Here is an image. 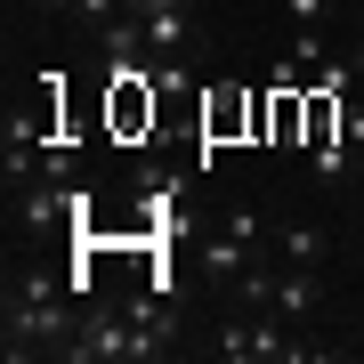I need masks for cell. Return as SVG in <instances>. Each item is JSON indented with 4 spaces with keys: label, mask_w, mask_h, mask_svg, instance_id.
Wrapping results in <instances>:
<instances>
[{
    "label": "cell",
    "mask_w": 364,
    "mask_h": 364,
    "mask_svg": "<svg viewBox=\"0 0 364 364\" xmlns=\"http://www.w3.org/2000/svg\"><path fill=\"white\" fill-rule=\"evenodd\" d=\"M0 332H9V356H65V340L81 332V299L65 291V275H49V267L33 259V267L9 275Z\"/></svg>",
    "instance_id": "cell-1"
},
{
    "label": "cell",
    "mask_w": 364,
    "mask_h": 364,
    "mask_svg": "<svg viewBox=\"0 0 364 364\" xmlns=\"http://www.w3.org/2000/svg\"><path fill=\"white\" fill-rule=\"evenodd\" d=\"M65 356L73 364H154V356H170V340L162 332H146L130 308H81V332L65 340Z\"/></svg>",
    "instance_id": "cell-2"
},
{
    "label": "cell",
    "mask_w": 364,
    "mask_h": 364,
    "mask_svg": "<svg viewBox=\"0 0 364 364\" xmlns=\"http://www.w3.org/2000/svg\"><path fill=\"white\" fill-rule=\"evenodd\" d=\"M210 356H219V364H299V356H316V348L275 308H251V316H227V324H219Z\"/></svg>",
    "instance_id": "cell-3"
},
{
    "label": "cell",
    "mask_w": 364,
    "mask_h": 364,
    "mask_svg": "<svg viewBox=\"0 0 364 364\" xmlns=\"http://www.w3.org/2000/svg\"><path fill=\"white\" fill-rule=\"evenodd\" d=\"M259 243H267V227H259V210H227V227L219 235H203V267L210 275H243V267H259Z\"/></svg>",
    "instance_id": "cell-4"
},
{
    "label": "cell",
    "mask_w": 364,
    "mask_h": 364,
    "mask_svg": "<svg viewBox=\"0 0 364 364\" xmlns=\"http://www.w3.org/2000/svg\"><path fill=\"white\" fill-rule=\"evenodd\" d=\"M267 308L284 316V324L308 332L316 316H324V267H284V259H275L267 267Z\"/></svg>",
    "instance_id": "cell-5"
},
{
    "label": "cell",
    "mask_w": 364,
    "mask_h": 364,
    "mask_svg": "<svg viewBox=\"0 0 364 364\" xmlns=\"http://www.w3.org/2000/svg\"><path fill=\"white\" fill-rule=\"evenodd\" d=\"M186 9H195V0L146 16V49H154V57H186V41H195V16H186Z\"/></svg>",
    "instance_id": "cell-6"
},
{
    "label": "cell",
    "mask_w": 364,
    "mask_h": 364,
    "mask_svg": "<svg viewBox=\"0 0 364 364\" xmlns=\"http://www.w3.org/2000/svg\"><path fill=\"white\" fill-rule=\"evenodd\" d=\"M324 227H316V219H291V227H275V259H284V267H324Z\"/></svg>",
    "instance_id": "cell-7"
},
{
    "label": "cell",
    "mask_w": 364,
    "mask_h": 364,
    "mask_svg": "<svg viewBox=\"0 0 364 364\" xmlns=\"http://www.w3.org/2000/svg\"><path fill=\"white\" fill-rule=\"evenodd\" d=\"M356 162H364V154H356L348 138H324V146H316V178H324V186H340V178H348Z\"/></svg>",
    "instance_id": "cell-8"
},
{
    "label": "cell",
    "mask_w": 364,
    "mask_h": 364,
    "mask_svg": "<svg viewBox=\"0 0 364 364\" xmlns=\"http://www.w3.org/2000/svg\"><path fill=\"white\" fill-rule=\"evenodd\" d=\"M284 16L299 33H324V16H332V0H284Z\"/></svg>",
    "instance_id": "cell-9"
},
{
    "label": "cell",
    "mask_w": 364,
    "mask_h": 364,
    "mask_svg": "<svg viewBox=\"0 0 364 364\" xmlns=\"http://www.w3.org/2000/svg\"><path fill=\"white\" fill-rule=\"evenodd\" d=\"M154 9H178V0H130V16H154Z\"/></svg>",
    "instance_id": "cell-10"
},
{
    "label": "cell",
    "mask_w": 364,
    "mask_h": 364,
    "mask_svg": "<svg viewBox=\"0 0 364 364\" xmlns=\"http://www.w3.org/2000/svg\"><path fill=\"white\" fill-rule=\"evenodd\" d=\"M41 9H49V16H73V9H81V0H41Z\"/></svg>",
    "instance_id": "cell-11"
},
{
    "label": "cell",
    "mask_w": 364,
    "mask_h": 364,
    "mask_svg": "<svg viewBox=\"0 0 364 364\" xmlns=\"http://www.w3.org/2000/svg\"><path fill=\"white\" fill-rule=\"evenodd\" d=\"M356 33H364V9H356Z\"/></svg>",
    "instance_id": "cell-12"
}]
</instances>
